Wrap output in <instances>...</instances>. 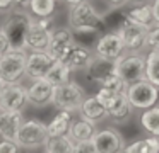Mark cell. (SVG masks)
Returning <instances> with one entry per match:
<instances>
[{
    "label": "cell",
    "mask_w": 159,
    "mask_h": 153,
    "mask_svg": "<svg viewBox=\"0 0 159 153\" xmlns=\"http://www.w3.org/2000/svg\"><path fill=\"white\" fill-rule=\"evenodd\" d=\"M69 26L74 32H98L104 27V15L87 0L70 7Z\"/></svg>",
    "instance_id": "obj_1"
},
{
    "label": "cell",
    "mask_w": 159,
    "mask_h": 153,
    "mask_svg": "<svg viewBox=\"0 0 159 153\" xmlns=\"http://www.w3.org/2000/svg\"><path fill=\"white\" fill-rule=\"evenodd\" d=\"M52 20L31 15V22H29L24 39V48L28 51H48L50 43H52Z\"/></svg>",
    "instance_id": "obj_2"
},
{
    "label": "cell",
    "mask_w": 159,
    "mask_h": 153,
    "mask_svg": "<svg viewBox=\"0 0 159 153\" xmlns=\"http://www.w3.org/2000/svg\"><path fill=\"white\" fill-rule=\"evenodd\" d=\"M125 95L135 109L144 111V109H149L159 102V87H156L147 78H142L139 82L128 83Z\"/></svg>",
    "instance_id": "obj_3"
},
{
    "label": "cell",
    "mask_w": 159,
    "mask_h": 153,
    "mask_svg": "<svg viewBox=\"0 0 159 153\" xmlns=\"http://www.w3.org/2000/svg\"><path fill=\"white\" fill-rule=\"evenodd\" d=\"M26 61H28V49L11 48L0 58V75L9 82H19L26 75Z\"/></svg>",
    "instance_id": "obj_4"
},
{
    "label": "cell",
    "mask_w": 159,
    "mask_h": 153,
    "mask_svg": "<svg viewBox=\"0 0 159 153\" xmlns=\"http://www.w3.org/2000/svg\"><path fill=\"white\" fill-rule=\"evenodd\" d=\"M29 22H31V15L26 12H16L9 14V17L4 20L0 29L4 31V34L7 36L11 48H19V49H26L24 48V39L26 32H28Z\"/></svg>",
    "instance_id": "obj_5"
},
{
    "label": "cell",
    "mask_w": 159,
    "mask_h": 153,
    "mask_svg": "<svg viewBox=\"0 0 159 153\" xmlns=\"http://www.w3.org/2000/svg\"><path fill=\"white\" fill-rule=\"evenodd\" d=\"M48 136V124L38 121V119H29V121L22 122L16 141L24 150H34L39 146H45Z\"/></svg>",
    "instance_id": "obj_6"
},
{
    "label": "cell",
    "mask_w": 159,
    "mask_h": 153,
    "mask_svg": "<svg viewBox=\"0 0 159 153\" xmlns=\"http://www.w3.org/2000/svg\"><path fill=\"white\" fill-rule=\"evenodd\" d=\"M86 99V90L80 87L77 82H67V83L57 85L53 102L57 109H65V111H79L82 100Z\"/></svg>",
    "instance_id": "obj_7"
},
{
    "label": "cell",
    "mask_w": 159,
    "mask_h": 153,
    "mask_svg": "<svg viewBox=\"0 0 159 153\" xmlns=\"http://www.w3.org/2000/svg\"><path fill=\"white\" fill-rule=\"evenodd\" d=\"M115 70L127 83H134L145 78V56L140 53H125L115 61Z\"/></svg>",
    "instance_id": "obj_8"
},
{
    "label": "cell",
    "mask_w": 159,
    "mask_h": 153,
    "mask_svg": "<svg viewBox=\"0 0 159 153\" xmlns=\"http://www.w3.org/2000/svg\"><path fill=\"white\" fill-rule=\"evenodd\" d=\"M147 26H140V24L132 22L130 19L125 17L121 22L118 34H120L121 41H123L127 51L132 53H140L145 46H147Z\"/></svg>",
    "instance_id": "obj_9"
},
{
    "label": "cell",
    "mask_w": 159,
    "mask_h": 153,
    "mask_svg": "<svg viewBox=\"0 0 159 153\" xmlns=\"http://www.w3.org/2000/svg\"><path fill=\"white\" fill-rule=\"evenodd\" d=\"M94 53L101 60L115 63V61L120 60L127 53V48H125V44L118 32H106L98 39L96 46H94Z\"/></svg>",
    "instance_id": "obj_10"
},
{
    "label": "cell",
    "mask_w": 159,
    "mask_h": 153,
    "mask_svg": "<svg viewBox=\"0 0 159 153\" xmlns=\"http://www.w3.org/2000/svg\"><path fill=\"white\" fill-rule=\"evenodd\" d=\"M74 46H75V39H74L72 29H63V27L62 29H53L48 53L55 61H65L67 63Z\"/></svg>",
    "instance_id": "obj_11"
},
{
    "label": "cell",
    "mask_w": 159,
    "mask_h": 153,
    "mask_svg": "<svg viewBox=\"0 0 159 153\" xmlns=\"http://www.w3.org/2000/svg\"><path fill=\"white\" fill-rule=\"evenodd\" d=\"M28 104V88L19 82L7 83L0 92V107L4 111H22Z\"/></svg>",
    "instance_id": "obj_12"
},
{
    "label": "cell",
    "mask_w": 159,
    "mask_h": 153,
    "mask_svg": "<svg viewBox=\"0 0 159 153\" xmlns=\"http://www.w3.org/2000/svg\"><path fill=\"white\" fill-rule=\"evenodd\" d=\"M99 153H123L125 150V139L115 128H104L98 129V133L93 138Z\"/></svg>",
    "instance_id": "obj_13"
},
{
    "label": "cell",
    "mask_w": 159,
    "mask_h": 153,
    "mask_svg": "<svg viewBox=\"0 0 159 153\" xmlns=\"http://www.w3.org/2000/svg\"><path fill=\"white\" fill-rule=\"evenodd\" d=\"M55 85L48 78H36L28 87V104L34 107H46L53 102Z\"/></svg>",
    "instance_id": "obj_14"
},
{
    "label": "cell",
    "mask_w": 159,
    "mask_h": 153,
    "mask_svg": "<svg viewBox=\"0 0 159 153\" xmlns=\"http://www.w3.org/2000/svg\"><path fill=\"white\" fill-rule=\"evenodd\" d=\"M53 58L48 51H28V61H26V77L31 80L36 78H46L50 68L53 65Z\"/></svg>",
    "instance_id": "obj_15"
},
{
    "label": "cell",
    "mask_w": 159,
    "mask_h": 153,
    "mask_svg": "<svg viewBox=\"0 0 159 153\" xmlns=\"http://www.w3.org/2000/svg\"><path fill=\"white\" fill-rule=\"evenodd\" d=\"M22 122V111H4L0 119V136L5 139H17Z\"/></svg>",
    "instance_id": "obj_16"
},
{
    "label": "cell",
    "mask_w": 159,
    "mask_h": 153,
    "mask_svg": "<svg viewBox=\"0 0 159 153\" xmlns=\"http://www.w3.org/2000/svg\"><path fill=\"white\" fill-rule=\"evenodd\" d=\"M79 114H80V117L87 119V121H93V122H99V121H103L104 117H108V111L104 109V105L98 100L96 95L84 99L80 107H79Z\"/></svg>",
    "instance_id": "obj_17"
},
{
    "label": "cell",
    "mask_w": 159,
    "mask_h": 153,
    "mask_svg": "<svg viewBox=\"0 0 159 153\" xmlns=\"http://www.w3.org/2000/svg\"><path fill=\"white\" fill-rule=\"evenodd\" d=\"M98 122L87 121V119L80 117L79 121H72L69 129V136L74 141H89L94 138V134L98 133Z\"/></svg>",
    "instance_id": "obj_18"
},
{
    "label": "cell",
    "mask_w": 159,
    "mask_h": 153,
    "mask_svg": "<svg viewBox=\"0 0 159 153\" xmlns=\"http://www.w3.org/2000/svg\"><path fill=\"white\" fill-rule=\"evenodd\" d=\"M127 19H130L132 22L140 24V26H147L151 27L154 24V15H152V7L149 2L145 3H134L128 9V12L125 14Z\"/></svg>",
    "instance_id": "obj_19"
},
{
    "label": "cell",
    "mask_w": 159,
    "mask_h": 153,
    "mask_svg": "<svg viewBox=\"0 0 159 153\" xmlns=\"http://www.w3.org/2000/svg\"><path fill=\"white\" fill-rule=\"evenodd\" d=\"M72 111L58 109L53 119L48 124V134L50 136H60V134H69L70 124H72Z\"/></svg>",
    "instance_id": "obj_20"
},
{
    "label": "cell",
    "mask_w": 159,
    "mask_h": 153,
    "mask_svg": "<svg viewBox=\"0 0 159 153\" xmlns=\"http://www.w3.org/2000/svg\"><path fill=\"white\" fill-rule=\"evenodd\" d=\"M43 148H45L46 153H74L75 141L69 134L48 136V139H46Z\"/></svg>",
    "instance_id": "obj_21"
},
{
    "label": "cell",
    "mask_w": 159,
    "mask_h": 153,
    "mask_svg": "<svg viewBox=\"0 0 159 153\" xmlns=\"http://www.w3.org/2000/svg\"><path fill=\"white\" fill-rule=\"evenodd\" d=\"M93 54H91V51L87 49V48L80 46V44L75 43V46H74L72 53H70L69 60H67V63H69V66L72 68V71H77V70H84V68H87L91 65V61H93Z\"/></svg>",
    "instance_id": "obj_22"
},
{
    "label": "cell",
    "mask_w": 159,
    "mask_h": 153,
    "mask_svg": "<svg viewBox=\"0 0 159 153\" xmlns=\"http://www.w3.org/2000/svg\"><path fill=\"white\" fill-rule=\"evenodd\" d=\"M58 0H29L28 10L33 17H41V19H50L57 12Z\"/></svg>",
    "instance_id": "obj_23"
},
{
    "label": "cell",
    "mask_w": 159,
    "mask_h": 153,
    "mask_svg": "<svg viewBox=\"0 0 159 153\" xmlns=\"http://www.w3.org/2000/svg\"><path fill=\"white\" fill-rule=\"evenodd\" d=\"M123 153H159V136L151 134L144 139H137L125 146Z\"/></svg>",
    "instance_id": "obj_24"
},
{
    "label": "cell",
    "mask_w": 159,
    "mask_h": 153,
    "mask_svg": "<svg viewBox=\"0 0 159 153\" xmlns=\"http://www.w3.org/2000/svg\"><path fill=\"white\" fill-rule=\"evenodd\" d=\"M140 126L152 136H159V105L144 109L140 114Z\"/></svg>",
    "instance_id": "obj_25"
},
{
    "label": "cell",
    "mask_w": 159,
    "mask_h": 153,
    "mask_svg": "<svg viewBox=\"0 0 159 153\" xmlns=\"http://www.w3.org/2000/svg\"><path fill=\"white\" fill-rule=\"evenodd\" d=\"M70 75H72V68L69 66V63H65V61H53L46 78L57 87V85L70 82Z\"/></svg>",
    "instance_id": "obj_26"
},
{
    "label": "cell",
    "mask_w": 159,
    "mask_h": 153,
    "mask_svg": "<svg viewBox=\"0 0 159 153\" xmlns=\"http://www.w3.org/2000/svg\"><path fill=\"white\" fill-rule=\"evenodd\" d=\"M113 70H115V63L106 61V60H101V58H98V56H94L93 61H91V65L87 66L89 77L93 78V80L99 82V83H101V80H103L108 73H111Z\"/></svg>",
    "instance_id": "obj_27"
},
{
    "label": "cell",
    "mask_w": 159,
    "mask_h": 153,
    "mask_svg": "<svg viewBox=\"0 0 159 153\" xmlns=\"http://www.w3.org/2000/svg\"><path fill=\"white\" fill-rule=\"evenodd\" d=\"M132 111H134V105L128 102L127 95L123 94L120 97V100L108 111V117L115 119V121H118V122H125L132 117Z\"/></svg>",
    "instance_id": "obj_28"
},
{
    "label": "cell",
    "mask_w": 159,
    "mask_h": 153,
    "mask_svg": "<svg viewBox=\"0 0 159 153\" xmlns=\"http://www.w3.org/2000/svg\"><path fill=\"white\" fill-rule=\"evenodd\" d=\"M145 78L159 87V48H154L145 56Z\"/></svg>",
    "instance_id": "obj_29"
},
{
    "label": "cell",
    "mask_w": 159,
    "mask_h": 153,
    "mask_svg": "<svg viewBox=\"0 0 159 153\" xmlns=\"http://www.w3.org/2000/svg\"><path fill=\"white\" fill-rule=\"evenodd\" d=\"M123 94H125V92H115V90H111V88L101 87L99 90H98L96 97H98V100L104 105V109H106V111H110V109L113 107L118 100H120V97Z\"/></svg>",
    "instance_id": "obj_30"
},
{
    "label": "cell",
    "mask_w": 159,
    "mask_h": 153,
    "mask_svg": "<svg viewBox=\"0 0 159 153\" xmlns=\"http://www.w3.org/2000/svg\"><path fill=\"white\" fill-rule=\"evenodd\" d=\"M127 82L116 73V70H113L111 73H108L106 77L101 80V87H106V88H111L115 92H125L127 90Z\"/></svg>",
    "instance_id": "obj_31"
},
{
    "label": "cell",
    "mask_w": 159,
    "mask_h": 153,
    "mask_svg": "<svg viewBox=\"0 0 159 153\" xmlns=\"http://www.w3.org/2000/svg\"><path fill=\"white\" fill-rule=\"evenodd\" d=\"M147 48H159V24H152L147 29Z\"/></svg>",
    "instance_id": "obj_32"
},
{
    "label": "cell",
    "mask_w": 159,
    "mask_h": 153,
    "mask_svg": "<svg viewBox=\"0 0 159 153\" xmlns=\"http://www.w3.org/2000/svg\"><path fill=\"white\" fill-rule=\"evenodd\" d=\"M0 153H21V146L14 139H0Z\"/></svg>",
    "instance_id": "obj_33"
},
{
    "label": "cell",
    "mask_w": 159,
    "mask_h": 153,
    "mask_svg": "<svg viewBox=\"0 0 159 153\" xmlns=\"http://www.w3.org/2000/svg\"><path fill=\"white\" fill-rule=\"evenodd\" d=\"M74 153H99V151H98L93 139H89V141H77Z\"/></svg>",
    "instance_id": "obj_34"
},
{
    "label": "cell",
    "mask_w": 159,
    "mask_h": 153,
    "mask_svg": "<svg viewBox=\"0 0 159 153\" xmlns=\"http://www.w3.org/2000/svg\"><path fill=\"white\" fill-rule=\"evenodd\" d=\"M9 49H11V43H9L7 36L4 34V31L0 29V56H4Z\"/></svg>",
    "instance_id": "obj_35"
},
{
    "label": "cell",
    "mask_w": 159,
    "mask_h": 153,
    "mask_svg": "<svg viewBox=\"0 0 159 153\" xmlns=\"http://www.w3.org/2000/svg\"><path fill=\"white\" fill-rule=\"evenodd\" d=\"M16 7V2L14 0H0V14H4V12H12Z\"/></svg>",
    "instance_id": "obj_36"
},
{
    "label": "cell",
    "mask_w": 159,
    "mask_h": 153,
    "mask_svg": "<svg viewBox=\"0 0 159 153\" xmlns=\"http://www.w3.org/2000/svg\"><path fill=\"white\" fill-rule=\"evenodd\" d=\"M152 15H154V24H159V0H152Z\"/></svg>",
    "instance_id": "obj_37"
},
{
    "label": "cell",
    "mask_w": 159,
    "mask_h": 153,
    "mask_svg": "<svg viewBox=\"0 0 159 153\" xmlns=\"http://www.w3.org/2000/svg\"><path fill=\"white\" fill-rule=\"evenodd\" d=\"M108 3H110L111 7H121V5H125L127 2H130V0H106Z\"/></svg>",
    "instance_id": "obj_38"
},
{
    "label": "cell",
    "mask_w": 159,
    "mask_h": 153,
    "mask_svg": "<svg viewBox=\"0 0 159 153\" xmlns=\"http://www.w3.org/2000/svg\"><path fill=\"white\" fill-rule=\"evenodd\" d=\"M14 2H16V7H22V9L29 5V0H14Z\"/></svg>",
    "instance_id": "obj_39"
},
{
    "label": "cell",
    "mask_w": 159,
    "mask_h": 153,
    "mask_svg": "<svg viewBox=\"0 0 159 153\" xmlns=\"http://www.w3.org/2000/svg\"><path fill=\"white\" fill-rule=\"evenodd\" d=\"M7 83H9V82L5 80V78L2 77V75H0V92H2V90H4L5 87H7Z\"/></svg>",
    "instance_id": "obj_40"
},
{
    "label": "cell",
    "mask_w": 159,
    "mask_h": 153,
    "mask_svg": "<svg viewBox=\"0 0 159 153\" xmlns=\"http://www.w3.org/2000/svg\"><path fill=\"white\" fill-rule=\"evenodd\" d=\"M63 2H65V3H69V5L72 7V5H77V3L84 2V0H63Z\"/></svg>",
    "instance_id": "obj_41"
},
{
    "label": "cell",
    "mask_w": 159,
    "mask_h": 153,
    "mask_svg": "<svg viewBox=\"0 0 159 153\" xmlns=\"http://www.w3.org/2000/svg\"><path fill=\"white\" fill-rule=\"evenodd\" d=\"M130 2H132V3H145L147 0H130Z\"/></svg>",
    "instance_id": "obj_42"
},
{
    "label": "cell",
    "mask_w": 159,
    "mask_h": 153,
    "mask_svg": "<svg viewBox=\"0 0 159 153\" xmlns=\"http://www.w3.org/2000/svg\"><path fill=\"white\" fill-rule=\"evenodd\" d=\"M2 114H4V109L0 107V119H2Z\"/></svg>",
    "instance_id": "obj_43"
},
{
    "label": "cell",
    "mask_w": 159,
    "mask_h": 153,
    "mask_svg": "<svg viewBox=\"0 0 159 153\" xmlns=\"http://www.w3.org/2000/svg\"><path fill=\"white\" fill-rule=\"evenodd\" d=\"M0 58H2V56H0Z\"/></svg>",
    "instance_id": "obj_44"
},
{
    "label": "cell",
    "mask_w": 159,
    "mask_h": 153,
    "mask_svg": "<svg viewBox=\"0 0 159 153\" xmlns=\"http://www.w3.org/2000/svg\"><path fill=\"white\" fill-rule=\"evenodd\" d=\"M45 153H46V151H45Z\"/></svg>",
    "instance_id": "obj_45"
}]
</instances>
